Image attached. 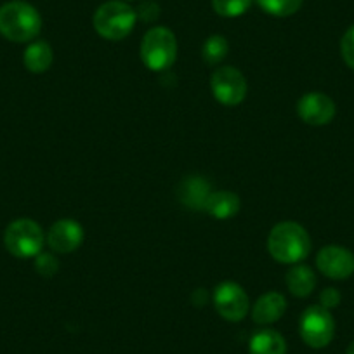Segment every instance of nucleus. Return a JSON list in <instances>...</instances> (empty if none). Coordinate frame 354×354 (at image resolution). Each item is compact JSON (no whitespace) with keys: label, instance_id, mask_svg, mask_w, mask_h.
Listing matches in <instances>:
<instances>
[{"label":"nucleus","instance_id":"4be33fe9","mask_svg":"<svg viewBox=\"0 0 354 354\" xmlns=\"http://www.w3.org/2000/svg\"><path fill=\"white\" fill-rule=\"evenodd\" d=\"M340 54H342L344 63H346L351 70H354V25L351 26V28H347L342 40H340Z\"/></svg>","mask_w":354,"mask_h":354},{"label":"nucleus","instance_id":"423d86ee","mask_svg":"<svg viewBox=\"0 0 354 354\" xmlns=\"http://www.w3.org/2000/svg\"><path fill=\"white\" fill-rule=\"evenodd\" d=\"M301 339L313 349H323L335 335V319L323 306H309L299 319Z\"/></svg>","mask_w":354,"mask_h":354},{"label":"nucleus","instance_id":"f3484780","mask_svg":"<svg viewBox=\"0 0 354 354\" xmlns=\"http://www.w3.org/2000/svg\"><path fill=\"white\" fill-rule=\"evenodd\" d=\"M54 53L53 47L44 40H33L30 46L26 47L25 54H23V63H25L26 70L32 73H44L53 66Z\"/></svg>","mask_w":354,"mask_h":354},{"label":"nucleus","instance_id":"b1692460","mask_svg":"<svg viewBox=\"0 0 354 354\" xmlns=\"http://www.w3.org/2000/svg\"><path fill=\"white\" fill-rule=\"evenodd\" d=\"M151 9H156V4L155 2H145V4L139 8L138 11V16H141L145 21H153V19H156V16H158V12H151Z\"/></svg>","mask_w":354,"mask_h":354},{"label":"nucleus","instance_id":"6ab92c4d","mask_svg":"<svg viewBox=\"0 0 354 354\" xmlns=\"http://www.w3.org/2000/svg\"><path fill=\"white\" fill-rule=\"evenodd\" d=\"M227 50H230V44L223 35H210L203 44L202 56L205 63H209L210 66H216L227 56Z\"/></svg>","mask_w":354,"mask_h":354},{"label":"nucleus","instance_id":"6e6552de","mask_svg":"<svg viewBox=\"0 0 354 354\" xmlns=\"http://www.w3.org/2000/svg\"><path fill=\"white\" fill-rule=\"evenodd\" d=\"M214 306L221 318L231 323H238L247 316L250 301L241 285L234 283V281H223L214 290Z\"/></svg>","mask_w":354,"mask_h":354},{"label":"nucleus","instance_id":"aec40b11","mask_svg":"<svg viewBox=\"0 0 354 354\" xmlns=\"http://www.w3.org/2000/svg\"><path fill=\"white\" fill-rule=\"evenodd\" d=\"M254 0H212V8L223 18H238L250 9Z\"/></svg>","mask_w":354,"mask_h":354},{"label":"nucleus","instance_id":"f03ea898","mask_svg":"<svg viewBox=\"0 0 354 354\" xmlns=\"http://www.w3.org/2000/svg\"><path fill=\"white\" fill-rule=\"evenodd\" d=\"M268 250L271 257L281 264H299L311 252V238L299 223L283 221L271 230Z\"/></svg>","mask_w":354,"mask_h":354},{"label":"nucleus","instance_id":"f257e3e1","mask_svg":"<svg viewBox=\"0 0 354 354\" xmlns=\"http://www.w3.org/2000/svg\"><path fill=\"white\" fill-rule=\"evenodd\" d=\"M42 30V16L25 0L0 6V35L16 44L33 42Z\"/></svg>","mask_w":354,"mask_h":354},{"label":"nucleus","instance_id":"7ed1b4c3","mask_svg":"<svg viewBox=\"0 0 354 354\" xmlns=\"http://www.w3.org/2000/svg\"><path fill=\"white\" fill-rule=\"evenodd\" d=\"M136 21H138V12L122 0H110L101 4L93 18L94 30L103 39L113 42L125 39L132 32Z\"/></svg>","mask_w":354,"mask_h":354},{"label":"nucleus","instance_id":"39448f33","mask_svg":"<svg viewBox=\"0 0 354 354\" xmlns=\"http://www.w3.org/2000/svg\"><path fill=\"white\" fill-rule=\"evenodd\" d=\"M46 243V234L33 219H16L6 227L4 245L18 259L37 257Z\"/></svg>","mask_w":354,"mask_h":354},{"label":"nucleus","instance_id":"9d476101","mask_svg":"<svg viewBox=\"0 0 354 354\" xmlns=\"http://www.w3.org/2000/svg\"><path fill=\"white\" fill-rule=\"evenodd\" d=\"M337 113V106L330 96L323 93H308L299 100L297 115L304 124L322 127L330 124Z\"/></svg>","mask_w":354,"mask_h":354},{"label":"nucleus","instance_id":"a211bd4d","mask_svg":"<svg viewBox=\"0 0 354 354\" xmlns=\"http://www.w3.org/2000/svg\"><path fill=\"white\" fill-rule=\"evenodd\" d=\"M264 12L277 18H287L302 8L304 0H255Z\"/></svg>","mask_w":354,"mask_h":354},{"label":"nucleus","instance_id":"0eeeda50","mask_svg":"<svg viewBox=\"0 0 354 354\" xmlns=\"http://www.w3.org/2000/svg\"><path fill=\"white\" fill-rule=\"evenodd\" d=\"M210 88L216 97L224 106H238L247 97L248 85L243 73L233 66L217 68L210 78Z\"/></svg>","mask_w":354,"mask_h":354},{"label":"nucleus","instance_id":"dca6fc26","mask_svg":"<svg viewBox=\"0 0 354 354\" xmlns=\"http://www.w3.org/2000/svg\"><path fill=\"white\" fill-rule=\"evenodd\" d=\"M285 283L294 297H308L316 288V274L309 266L294 264V268L287 273Z\"/></svg>","mask_w":354,"mask_h":354},{"label":"nucleus","instance_id":"5701e85b","mask_svg":"<svg viewBox=\"0 0 354 354\" xmlns=\"http://www.w3.org/2000/svg\"><path fill=\"white\" fill-rule=\"evenodd\" d=\"M340 299H342L340 292L337 288L328 287L325 290H322V294H319V306H323V308L330 311V309L337 308L340 304Z\"/></svg>","mask_w":354,"mask_h":354},{"label":"nucleus","instance_id":"ddd939ff","mask_svg":"<svg viewBox=\"0 0 354 354\" xmlns=\"http://www.w3.org/2000/svg\"><path fill=\"white\" fill-rule=\"evenodd\" d=\"M287 311V299L280 292H268L255 301L252 308V319L257 325H273Z\"/></svg>","mask_w":354,"mask_h":354},{"label":"nucleus","instance_id":"1a4fd4ad","mask_svg":"<svg viewBox=\"0 0 354 354\" xmlns=\"http://www.w3.org/2000/svg\"><path fill=\"white\" fill-rule=\"evenodd\" d=\"M316 266L330 280H347L354 274V254L340 245H326L316 255Z\"/></svg>","mask_w":354,"mask_h":354},{"label":"nucleus","instance_id":"f8f14e48","mask_svg":"<svg viewBox=\"0 0 354 354\" xmlns=\"http://www.w3.org/2000/svg\"><path fill=\"white\" fill-rule=\"evenodd\" d=\"M210 193H212L210 183L202 176L185 177L177 186V198L186 209L192 210H203Z\"/></svg>","mask_w":354,"mask_h":354},{"label":"nucleus","instance_id":"393cba45","mask_svg":"<svg viewBox=\"0 0 354 354\" xmlns=\"http://www.w3.org/2000/svg\"><path fill=\"white\" fill-rule=\"evenodd\" d=\"M346 354H354V340H353V342L349 344V347H347Z\"/></svg>","mask_w":354,"mask_h":354},{"label":"nucleus","instance_id":"4468645a","mask_svg":"<svg viewBox=\"0 0 354 354\" xmlns=\"http://www.w3.org/2000/svg\"><path fill=\"white\" fill-rule=\"evenodd\" d=\"M203 210L209 216H212L214 219H231L240 210V198H238L236 193L226 192V189H223V192H212L209 195V198H207Z\"/></svg>","mask_w":354,"mask_h":354},{"label":"nucleus","instance_id":"2eb2a0df","mask_svg":"<svg viewBox=\"0 0 354 354\" xmlns=\"http://www.w3.org/2000/svg\"><path fill=\"white\" fill-rule=\"evenodd\" d=\"M248 354H287V342L277 330L262 328L252 335Z\"/></svg>","mask_w":354,"mask_h":354},{"label":"nucleus","instance_id":"412c9836","mask_svg":"<svg viewBox=\"0 0 354 354\" xmlns=\"http://www.w3.org/2000/svg\"><path fill=\"white\" fill-rule=\"evenodd\" d=\"M35 271L44 278L56 277L59 271V261L56 255L49 254V252H40L35 257Z\"/></svg>","mask_w":354,"mask_h":354},{"label":"nucleus","instance_id":"9b49d317","mask_svg":"<svg viewBox=\"0 0 354 354\" xmlns=\"http://www.w3.org/2000/svg\"><path fill=\"white\" fill-rule=\"evenodd\" d=\"M46 241L56 254H71L84 243V227L73 219H59L50 226Z\"/></svg>","mask_w":354,"mask_h":354},{"label":"nucleus","instance_id":"20e7f679","mask_svg":"<svg viewBox=\"0 0 354 354\" xmlns=\"http://www.w3.org/2000/svg\"><path fill=\"white\" fill-rule=\"evenodd\" d=\"M177 57L176 35L165 26L148 30L141 42V59L151 71H165Z\"/></svg>","mask_w":354,"mask_h":354}]
</instances>
